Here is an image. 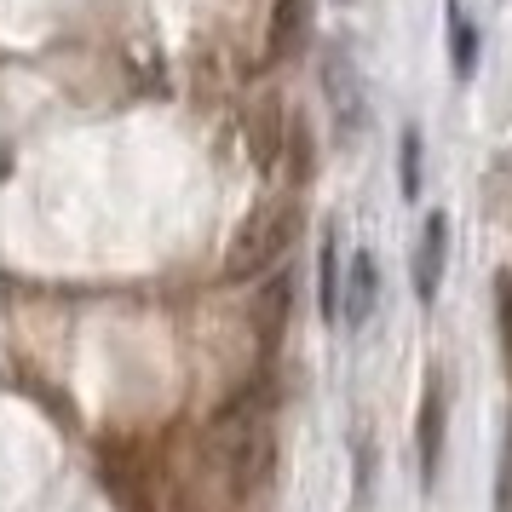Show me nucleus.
<instances>
[{
    "label": "nucleus",
    "instance_id": "f257e3e1",
    "mask_svg": "<svg viewBox=\"0 0 512 512\" xmlns=\"http://www.w3.org/2000/svg\"><path fill=\"white\" fill-rule=\"evenodd\" d=\"M213 461L225 466V478L231 489L242 495H254V489L271 484V466H277V438H271V426H265V409H259V397H236L231 409H219L213 420Z\"/></svg>",
    "mask_w": 512,
    "mask_h": 512
},
{
    "label": "nucleus",
    "instance_id": "f03ea898",
    "mask_svg": "<svg viewBox=\"0 0 512 512\" xmlns=\"http://www.w3.org/2000/svg\"><path fill=\"white\" fill-rule=\"evenodd\" d=\"M300 236V202H271L259 208L242 231H236L231 254H225V282H254L259 271H271Z\"/></svg>",
    "mask_w": 512,
    "mask_h": 512
},
{
    "label": "nucleus",
    "instance_id": "7ed1b4c3",
    "mask_svg": "<svg viewBox=\"0 0 512 512\" xmlns=\"http://www.w3.org/2000/svg\"><path fill=\"white\" fill-rule=\"evenodd\" d=\"M323 98H328V116H334L340 144L363 139V127H369V93H363V75H357V64H351V52L340 41L323 52Z\"/></svg>",
    "mask_w": 512,
    "mask_h": 512
},
{
    "label": "nucleus",
    "instance_id": "20e7f679",
    "mask_svg": "<svg viewBox=\"0 0 512 512\" xmlns=\"http://www.w3.org/2000/svg\"><path fill=\"white\" fill-rule=\"evenodd\" d=\"M443 265H449V213H426L420 242H415V294L420 300H438Z\"/></svg>",
    "mask_w": 512,
    "mask_h": 512
},
{
    "label": "nucleus",
    "instance_id": "39448f33",
    "mask_svg": "<svg viewBox=\"0 0 512 512\" xmlns=\"http://www.w3.org/2000/svg\"><path fill=\"white\" fill-rule=\"evenodd\" d=\"M374 305H380V265H374V254H357L351 271L340 277V323L363 328L374 317Z\"/></svg>",
    "mask_w": 512,
    "mask_h": 512
},
{
    "label": "nucleus",
    "instance_id": "423d86ee",
    "mask_svg": "<svg viewBox=\"0 0 512 512\" xmlns=\"http://www.w3.org/2000/svg\"><path fill=\"white\" fill-rule=\"evenodd\" d=\"M443 415H449V392H443V374H432L426 403H420V472H426V484L438 478L443 461Z\"/></svg>",
    "mask_w": 512,
    "mask_h": 512
},
{
    "label": "nucleus",
    "instance_id": "0eeeda50",
    "mask_svg": "<svg viewBox=\"0 0 512 512\" xmlns=\"http://www.w3.org/2000/svg\"><path fill=\"white\" fill-rule=\"evenodd\" d=\"M317 305H323V323H340V231L334 225H328L323 259H317Z\"/></svg>",
    "mask_w": 512,
    "mask_h": 512
},
{
    "label": "nucleus",
    "instance_id": "6e6552de",
    "mask_svg": "<svg viewBox=\"0 0 512 512\" xmlns=\"http://www.w3.org/2000/svg\"><path fill=\"white\" fill-rule=\"evenodd\" d=\"M449 58H455V75H461V81L478 70V29H472L461 0H449Z\"/></svg>",
    "mask_w": 512,
    "mask_h": 512
},
{
    "label": "nucleus",
    "instance_id": "1a4fd4ad",
    "mask_svg": "<svg viewBox=\"0 0 512 512\" xmlns=\"http://www.w3.org/2000/svg\"><path fill=\"white\" fill-rule=\"evenodd\" d=\"M300 29H305V0H277V18H271V41H265V52H271V58H288L294 41H300Z\"/></svg>",
    "mask_w": 512,
    "mask_h": 512
},
{
    "label": "nucleus",
    "instance_id": "9d476101",
    "mask_svg": "<svg viewBox=\"0 0 512 512\" xmlns=\"http://www.w3.org/2000/svg\"><path fill=\"white\" fill-rule=\"evenodd\" d=\"M397 150H403V167H397V185H403V196L415 202V196H420V133H415V127H403V139H397Z\"/></svg>",
    "mask_w": 512,
    "mask_h": 512
},
{
    "label": "nucleus",
    "instance_id": "9b49d317",
    "mask_svg": "<svg viewBox=\"0 0 512 512\" xmlns=\"http://www.w3.org/2000/svg\"><path fill=\"white\" fill-rule=\"evenodd\" d=\"M282 305H288V282H271V294H265V311H259V323H265V340H271V334H277L282 328Z\"/></svg>",
    "mask_w": 512,
    "mask_h": 512
}]
</instances>
